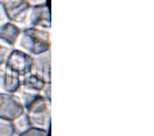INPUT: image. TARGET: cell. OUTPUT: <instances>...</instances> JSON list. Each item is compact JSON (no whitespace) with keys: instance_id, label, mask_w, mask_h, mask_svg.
Masks as SVG:
<instances>
[{"instance_id":"obj_7","label":"cell","mask_w":154,"mask_h":136,"mask_svg":"<svg viewBox=\"0 0 154 136\" xmlns=\"http://www.w3.org/2000/svg\"><path fill=\"white\" fill-rule=\"evenodd\" d=\"M21 76L14 73L5 64L0 66V93L17 94L21 89Z\"/></svg>"},{"instance_id":"obj_6","label":"cell","mask_w":154,"mask_h":136,"mask_svg":"<svg viewBox=\"0 0 154 136\" xmlns=\"http://www.w3.org/2000/svg\"><path fill=\"white\" fill-rule=\"evenodd\" d=\"M50 26H51L50 12L46 4L30 8V12H28V16L23 28L35 27V28H41V30H50Z\"/></svg>"},{"instance_id":"obj_15","label":"cell","mask_w":154,"mask_h":136,"mask_svg":"<svg viewBox=\"0 0 154 136\" xmlns=\"http://www.w3.org/2000/svg\"><path fill=\"white\" fill-rule=\"evenodd\" d=\"M7 22H9V18L5 13V9L3 7V3L0 2V28H2Z\"/></svg>"},{"instance_id":"obj_3","label":"cell","mask_w":154,"mask_h":136,"mask_svg":"<svg viewBox=\"0 0 154 136\" xmlns=\"http://www.w3.org/2000/svg\"><path fill=\"white\" fill-rule=\"evenodd\" d=\"M25 113L26 109L17 94L0 93V118L13 122Z\"/></svg>"},{"instance_id":"obj_11","label":"cell","mask_w":154,"mask_h":136,"mask_svg":"<svg viewBox=\"0 0 154 136\" xmlns=\"http://www.w3.org/2000/svg\"><path fill=\"white\" fill-rule=\"evenodd\" d=\"M16 134V127L12 121L0 118V136H14Z\"/></svg>"},{"instance_id":"obj_1","label":"cell","mask_w":154,"mask_h":136,"mask_svg":"<svg viewBox=\"0 0 154 136\" xmlns=\"http://www.w3.org/2000/svg\"><path fill=\"white\" fill-rule=\"evenodd\" d=\"M17 95L23 103L26 116L31 126L49 130L50 125V100L45 99L42 94H33L19 90Z\"/></svg>"},{"instance_id":"obj_16","label":"cell","mask_w":154,"mask_h":136,"mask_svg":"<svg viewBox=\"0 0 154 136\" xmlns=\"http://www.w3.org/2000/svg\"><path fill=\"white\" fill-rule=\"evenodd\" d=\"M50 90H51V82H49V84H46L45 85V87H44V90L41 91V94H42V96H44L45 99H48V100H50Z\"/></svg>"},{"instance_id":"obj_2","label":"cell","mask_w":154,"mask_h":136,"mask_svg":"<svg viewBox=\"0 0 154 136\" xmlns=\"http://www.w3.org/2000/svg\"><path fill=\"white\" fill-rule=\"evenodd\" d=\"M16 49L27 53L32 57L40 55L50 50V30H41L35 27L22 28L17 41Z\"/></svg>"},{"instance_id":"obj_5","label":"cell","mask_w":154,"mask_h":136,"mask_svg":"<svg viewBox=\"0 0 154 136\" xmlns=\"http://www.w3.org/2000/svg\"><path fill=\"white\" fill-rule=\"evenodd\" d=\"M0 2L3 3V7L5 9L9 21L17 23L22 28L25 27L28 12L31 8L26 0H0Z\"/></svg>"},{"instance_id":"obj_4","label":"cell","mask_w":154,"mask_h":136,"mask_svg":"<svg viewBox=\"0 0 154 136\" xmlns=\"http://www.w3.org/2000/svg\"><path fill=\"white\" fill-rule=\"evenodd\" d=\"M33 64V57L27 54V53L19 50V49H12L8 55V59L5 62V66L14 73L19 75L21 77L26 76L32 71Z\"/></svg>"},{"instance_id":"obj_8","label":"cell","mask_w":154,"mask_h":136,"mask_svg":"<svg viewBox=\"0 0 154 136\" xmlns=\"http://www.w3.org/2000/svg\"><path fill=\"white\" fill-rule=\"evenodd\" d=\"M50 50L45 51L40 55L33 57V64H32V73L41 77L45 82H51V70H50Z\"/></svg>"},{"instance_id":"obj_14","label":"cell","mask_w":154,"mask_h":136,"mask_svg":"<svg viewBox=\"0 0 154 136\" xmlns=\"http://www.w3.org/2000/svg\"><path fill=\"white\" fill-rule=\"evenodd\" d=\"M11 50H12L11 46H8L4 42L0 41V66L5 64V62L8 59V55H9V53H11Z\"/></svg>"},{"instance_id":"obj_13","label":"cell","mask_w":154,"mask_h":136,"mask_svg":"<svg viewBox=\"0 0 154 136\" xmlns=\"http://www.w3.org/2000/svg\"><path fill=\"white\" fill-rule=\"evenodd\" d=\"M13 123H14V127H16V132H22V131H25L26 128H28L30 127V121H28V118H27V116H26V113L23 114V116H21L19 118H17L16 121H13Z\"/></svg>"},{"instance_id":"obj_17","label":"cell","mask_w":154,"mask_h":136,"mask_svg":"<svg viewBox=\"0 0 154 136\" xmlns=\"http://www.w3.org/2000/svg\"><path fill=\"white\" fill-rule=\"evenodd\" d=\"M27 4L30 7H36V5H42V4H46V0H26Z\"/></svg>"},{"instance_id":"obj_10","label":"cell","mask_w":154,"mask_h":136,"mask_svg":"<svg viewBox=\"0 0 154 136\" xmlns=\"http://www.w3.org/2000/svg\"><path fill=\"white\" fill-rule=\"evenodd\" d=\"M46 84H49V82H45L41 77L30 72V73H27L21 79V89L19 90L27 91V93H33V94H41V91L44 90Z\"/></svg>"},{"instance_id":"obj_12","label":"cell","mask_w":154,"mask_h":136,"mask_svg":"<svg viewBox=\"0 0 154 136\" xmlns=\"http://www.w3.org/2000/svg\"><path fill=\"white\" fill-rule=\"evenodd\" d=\"M18 136H48V131L40 127H35V126H30L25 131L19 132Z\"/></svg>"},{"instance_id":"obj_9","label":"cell","mask_w":154,"mask_h":136,"mask_svg":"<svg viewBox=\"0 0 154 136\" xmlns=\"http://www.w3.org/2000/svg\"><path fill=\"white\" fill-rule=\"evenodd\" d=\"M21 32H22L21 26L9 21L0 28V41L4 42L8 46H11L12 49H14L17 45V41L19 39Z\"/></svg>"}]
</instances>
